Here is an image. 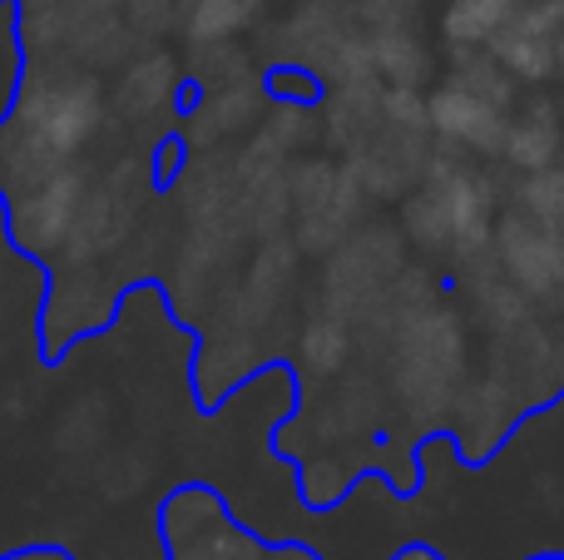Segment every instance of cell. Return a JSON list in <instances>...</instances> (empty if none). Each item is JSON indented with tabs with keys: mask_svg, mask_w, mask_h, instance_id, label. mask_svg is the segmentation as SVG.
I'll return each mask as SVG.
<instances>
[{
	"mask_svg": "<svg viewBox=\"0 0 564 560\" xmlns=\"http://www.w3.org/2000/svg\"><path fill=\"white\" fill-rule=\"evenodd\" d=\"M164 560H322L307 541H263L208 482H184L159 502Z\"/></svg>",
	"mask_w": 564,
	"mask_h": 560,
	"instance_id": "1",
	"label": "cell"
},
{
	"mask_svg": "<svg viewBox=\"0 0 564 560\" xmlns=\"http://www.w3.org/2000/svg\"><path fill=\"white\" fill-rule=\"evenodd\" d=\"M20 164H30V179L65 169L69 154L95 134L99 125V95L89 79H69V85H50L45 95L20 99Z\"/></svg>",
	"mask_w": 564,
	"mask_h": 560,
	"instance_id": "2",
	"label": "cell"
},
{
	"mask_svg": "<svg viewBox=\"0 0 564 560\" xmlns=\"http://www.w3.org/2000/svg\"><path fill=\"white\" fill-rule=\"evenodd\" d=\"M79 214H85V179H79V169L65 164V169H50V174L30 179L15 194V204H10L6 224H10V238L25 254L45 258L75 234Z\"/></svg>",
	"mask_w": 564,
	"mask_h": 560,
	"instance_id": "3",
	"label": "cell"
},
{
	"mask_svg": "<svg viewBox=\"0 0 564 560\" xmlns=\"http://www.w3.org/2000/svg\"><path fill=\"white\" fill-rule=\"evenodd\" d=\"M496 69H470V75H456L451 85L436 89V99H431V125H436V134L456 139V144L466 149H486V154H496L500 144H506V85H496Z\"/></svg>",
	"mask_w": 564,
	"mask_h": 560,
	"instance_id": "4",
	"label": "cell"
},
{
	"mask_svg": "<svg viewBox=\"0 0 564 560\" xmlns=\"http://www.w3.org/2000/svg\"><path fill=\"white\" fill-rule=\"evenodd\" d=\"M500 258H506L516 288H525V293L564 288V234L540 218H510L500 228Z\"/></svg>",
	"mask_w": 564,
	"mask_h": 560,
	"instance_id": "5",
	"label": "cell"
},
{
	"mask_svg": "<svg viewBox=\"0 0 564 560\" xmlns=\"http://www.w3.org/2000/svg\"><path fill=\"white\" fill-rule=\"evenodd\" d=\"M500 154H506L516 169H525V174H545V169H555V159H560V119L550 115L545 105L530 109V115H520V119H510Z\"/></svg>",
	"mask_w": 564,
	"mask_h": 560,
	"instance_id": "6",
	"label": "cell"
},
{
	"mask_svg": "<svg viewBox=\"0 0 564 560\" xmlns=\"http://www.w3.org/2000/svg\"><path fill=\"white\" fill-rule=\"evenodd\" d=\"M25 99V40L15 25V0H0V129Z\"/></svg>",
	"mask_w": 564,
	"mask_h": 560,
	"instance_id": "7",
	"label": "cell"
},
{
	"mask_svg": "<svg viewBox=\"0 0 564 560\" xmlns=\"http://www.w3.org/2000/svg\"><path fill=\"white\" fill-rule=\"evenodd\" d=\"M510 10L516 0H456L446 10V35L456 45H480V40H496L510 25Z\"/></svg>",
	"mask_w": 564,
	"mask_h": 560,
	"instance_id": "8",
	"label": "cell"
},
{
	"mask_svg": "<svg viewBox=\"0 0 564 560\" xmlns=\"http://www.w3.org/2000/svg\"><path fill=\"white\" fill-rule=\"evenodd\" d=\"M525 214L540 218V224L560 228L564 234V169H545V174H530L525 184Z\"/></svg>",
	"mask_w": 564,
	"mask_h": 560,
	"instance_id": "9",
	"label": "cell"
},
{
	"mask_svg": "<svg viewBox=\"0 0 564 560\" xmlns=\"http://www.w3.org/2000/svg\"><path fill=\"white\" fill-rule=\"evenodd\" d=\"M302 353H307V363L322 367V373L341 367V357H347V327L332 323V317H317V323L307 327V337H302Z\"/></svg>",
	"mask_w": 564,
	"mask_h": 560,
	"instance_id": "10",
	"label": "cell"
},
{
	"mask_svg": "<svg viewBox=\"0 0 564 560\" xmlns=\"http://www.w3.org/2000/svg\"><path fill=\"white\" fill-rule=\"evenodd\" d=\"M159 75H169L164 60H149L144 69H134V79H124V105H129V109H154V105H164V89H169V85H159Z\"/></svg>",
	"mask_w": 564,
	"mask_h": 560,
	"instance_id": "11",
	"label": "cell"
},
{
	"mask_svg": "<svg viewBox=\"0 0 564 560\" xmlns=\"http://www.w3.org/2000/svg\"><path fill=\"white\" fill-rule=\"evenodd\" d=\"M268 89H273L278 99H292V105H317L322 99V79H312L307 69H292V65H282L268 75Z\"/></svg>",
	"mask_w": 564,
	"mask_h": 560,
	"instance_id": "12",
	"label": "cell"
},
{
	"mask_svg": "<svg viewBox=\"0 0 564 560\" xmlns=\"http://www.w3.org/2000/svg\"><path fill=\"white\" fill-rule=\"evenodd\" d=\"M178 164H184V144H178V139H164V144H154V159H149V179L164 189L169 179L178 174Z\"/></svg>",
	"mask_w": 564,
	"mask_h": 560,
	"instance_id": "13",
	"label": "cell"
},
{
	"mask_svg": "<svg viewBox=\"0 0 564 560\" xmlns=\"http://www.w3.org/2000/svg\"><path fill=\"white\" fill-rule=\"evenodd\" d=\"M387 560H451V556H441L431 541H401V546H397V551H391Z\"/></svg>",
	"mask_w": 564,
	"mask_h": 560,
	"instance_id": "14",
	"label": "cell"
},
{
	"mask_svg": "<svg viewBox=\"0 0 564 560\" xmlns=\"http://www.w3.org/2000/svg\"><path fill=\"white\" fill-rule=\"evenodd\" d=\"M525 560H564V551H535V556H525Z\"/></svg>",
	"mask_w": 564,
	"mask_h": 560,
	"instance_id": "15",
	"label": "cell"
}]
</instances>
